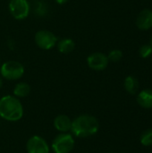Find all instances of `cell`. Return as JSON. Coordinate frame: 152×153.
I'll list each match as a JSON object with an SVG mask.
<instances>
[{
  "mask_svg": "<svg viewBox=\"0 0 152 153\" xmlns=\"http://www.w3.org/2000/svg\"><path fill=\"white\" fill-rule=\"evenodd\" d=\"M55 1H56V3L58 4H65V3L68 2V0H55Z\"/></svg>",
  "mask_w": 152,
  "mask_h": 153,
  "instance_id": "cell-18",
  "label": "cell"
},
{
  "mask_svg": "<svg viewBox=\"0 0 152 153\" xmlns=\"http://www.w3.org/2000/svg\"><path fill=\"white\" fill-rule=\"evenodd\" d=\"M136 26L141 30H148L152 28V10H142L136 18Z\"/></svg>",
  "mask_w": 152,
  "mask_h": 153,
  "instance_id": "cell-9",
  "label": "cell"
},
{
  "mask_svg": "<svg viewBox=\"0 0 152 153\" xmlns=\"http://www.w3.org/2000/svg\"><path fill=\"white\" fill-rule=\"evenodd\" d=\"M139 55L142 58H148L152 56V47L150 44H144L141 46L139 49Z\"/></svg>",
  "mask_w": 152,
  "mask_h": 153,
  "instance_id": "cell-16",
  "label": "cell"
},
{
  "mask_svg": "<svg viewBox=\"0 0 152 153\" xmlns=\"http://www.w3.org/2000/svg\"><path fill=\"white\" fill-rule=\"evenodd\" d=\"M72 119L66 115H58L54 119V127L59 133H68L71 130Z\"/></svg>",
  "mask_w": 152,
  "mask_h": 153,
  "instance_id": "cell-10",
  "label": "cell"
},
{
  "mask_svg": "<svg viewBox=\"0 0 152 153\" xmlns=\"http://www.w3.org/2000/svg\"><path fill=\"white\" fill-rule=\"evenodd\" d=\"M150 45L152 47V36H151V42H150Z\"/></svg>",
  "mask_w": 152,
  "mask_h": 153,
  "instance_id": "cell-20",
  "label": "cell"
},
{
  "mask_svg": "<svg viewBox=\"0 0 152 153\" xmlns=\"http://www.w3.org/2000/svg\"><path fill=\"white\" fill-rule=\"evenodd\" d=\"M30 84H28L27 82H18L17 84H15L13 91V96L18 99L27 97L30 94Z\"/></svg>",
  "mask_w": 152,
  "mask_h": 153,
  "instance_id": "cell-13",
  "label": "cell"
},
{
  "mask_svg": "<svg viewBox=\"0 0 152 153\" xmlns=\"http://www.w3.org/2000/svg\"><path fill=\"white\" fill-rule=\"evenodd\" d=\"M151 60H152V56H151Z\"/></svg>",
  "mask_w": 152,
  "mask_h": 153,
  "instance_id": "cell-22",
  "label": "cell"
},
{
  "mask_svg": "<svg viewBox=\"0 0 152 153\" xmlns=\"http://www.w3.org/2000/svg\"><path fill=\"white\" fill-rule=\"evenodd\" d=\"M27 153H49L50 147L47 142L39 135H33L26 143Z\"/></svg>",
  "mask_w": 152,
  "mask_h": 153,
  "instance_id": "cell-7",
  "label": "cell"
},
{
  "mask_svg": "<svg viewBox=\"0 0 152 153\" xmlns=\"http://www.w3.org/2000/svg\"><path fill=\"white\" fill-rule=\"evenodd\" d=\"M23 107L20 100L13 95L0 99V117L8 122H17L23 117Z\"/></svg>",
  "mask_w": 152,
  "mask_h": 153,
  "instance_id": "cell-2",
  "label": "cell"
},
{
  "mask_svg": "<svg viewBox=\"0 0 152 153\" xmlns=\"http://www.w3.org/2000/svg\"><path fill=\"white\" fill-rule=\"evenodd\" d=\"M124 87L128 93L134 95L137 93V91L139 90V81L134 76L129 75L125 79Z\"/></svg>",
  "mask_w": 152,
  "mask_h": 153,
  "instance_id": "cell-14",
  "label": "cell"
},
{
  "mask_svg": "<svg viewBox=\"0 0 152 153\" xmlns=\"http://www.w3.org/2000/svg\"><path fill=\"white\" fill-rule=\"evenodd\" d=\"M56 48L57 50L62 53V54H69L71 52H73L75 48V43L72 39H62L60 40L57 41L56 43Z\"/></svg>",
  "mask_w": 152,
  "mask_h": 153,
  "instance_id": "cell-12",
  "label": "cell"
},
{
  "mask_svg": "<svg viewBox=\"0 0 152 153\" xmlns=\"http://www.w3.org/2000/svg\"><path fill=\"white\" fill-rule=\"evenodd\" d=\"M122 57H123V52L120 49H113L108 55V61L114 62V63L120 61L122 59Z\"/></svg>",
  "mask_w": 152,
  "mask_h": 153,
  "instance_id": "cell-17",
  "label": "cell"
},
{
  "mask_svg": "<svg viewBox=\"0 0 152 153\" xmlns=\"http://www.w3.org/2000/svg\"><path fill=\"white\" fill-rule=\"evenodd\" d=\"M8 8L12 16L16 20L27 18L30 10L28 0H10Z\"/></svg>",
  "mask_w": 152,
  "mask_h": 153,
  "instance_id": "cell-6",
  "label": "cell"
},
{
  "mask_svg": "<svg viewBox=\"0 0 152 153\" xmlns=\"http://www.w3.org/2000/svg\"><path fill=\"white\" fill-rule=\"evenodd\" d=\"M24 74V66L22 63L14 60L6 61L0 65V75L8 81H16Z\"/></svg>",
  "mask_w": 152,
  "mask_h": 153,
  "instance_id": "cell-3",
  "label": "cell"
},
{
  "mask_svg": "<svg viewBox=\"0 0 152 153\" xmlns=\"http://www.w3.org/2000/svg\"><path fill=\"white\" fill-rule=\"evenodd\" d=\"M140 142L143 146H152V129H147L141 134Z\"/></svg>",
  "mask_w": 152,
  "mask_h": 153,
  "instance_id": "cell-15",
  "label": "cell"
},
{
  "mask_svg": "<svg viewBox=\"0 0 152 153\" xmlns=\"http://www.w3.org/2000/svg\"><path fill=\"white\" fill-rule=\"evenodd\" d=\"M137 103L143 108H152V90L145 89L141 91L137 95Z\"/></svg>",
  "mask_w": 152,
  "mask_h": 153,
  "instance_id": "cell-11",
  "label": "cell"
},
{
  "mask_svg": "<svg viewBox=\"0 0 152 153\" xmlns=\"http://www.w3.org/2000/svg\"><path fill=\"white\" fill-rule=\"evenodd\" d=\"M2 86H3V77L0 75V89L2 88Z\"/></svg>",
  "mask_w": 152,
  "mask_h": 153,
  "instance_id": "cell-19",
  "label": "cell"
},
{
  "mask_svg": "<svg viewBox=\"0 0 152 153\" xmlns=\"http://www.w3.org/2000/svg\"><path fill=\"white\" fill-rule=\"evenodd\" d=\"M34 41L39 48L43 50H49L56 45L58 39L50 30H40L36 32Z\"/></svg>",
  "mask_w": 152,
  "mask_h": 153,
  "instance_id": "cell-5",
  "label": "cell"
},
{
  "mask_svg": "<svg viewBox=\"0 0 152 153\" xmlns=\"http://www.w3.org/2000/svg\"><path fill=\"white\" fill-rule=\"evenodd\" d=\"M108 153H116V152H108Z\"/></svg>",
  "mask_w": 152,
  "mask_h": 153,
  "instance_id": "cell-21",
  "label": "cell"
},
{
  "mask_svg": "<svg viewBox=\"0 0 152 153\" xmlns=\"http://www.w3.org/2000/svg\"><path fill=\"white\" fill-rule=\"evenodd\" d=\"M99 130V120L91 115H80L72 120L70 132L77 138H87L96 134Z\"/></svg>",
  "mask_w": 152,
  "mask_h": 153,
  "instance_id": "cell-1",
  "label": "cell"
},
{
  "mask_svg": "<svg viewBox=\"0 0 152 153\" xmlns=\"http://www.w3.org/2000/svg\"><path fill=\"white\" fill-rule=\"evenodd\" d=\"M108 56L101 52H94L87 57L88 66L94 71H103L108 65Z\"/></svg>",
  "mask_w": 152,
  "mask_h": 153,
  "instance_id": "cell-8",
  "label": "cell"
},
{
  "mask_svg": "<svg viewBox=\"0 0 152 153\" xmlns=\"http://www.w3.org/2000/svg\"><path fill=\"white\" fill-rule=\"evenodd\" d=\"M74 145L75 141L73 134L61 133L54 138L51 143V149L54 153H70L73 152Z\"/></svg>",
  "mask_w": 152,
  "mask_h": 153,
  "instance_id": "cell-4",
  "label": "cell"
}]
</instances>
